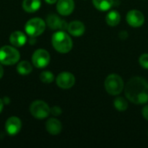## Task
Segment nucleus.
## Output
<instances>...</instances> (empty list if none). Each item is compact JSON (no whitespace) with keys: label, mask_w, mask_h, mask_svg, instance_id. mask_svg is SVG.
Returning a JSON list of instances; mask_svg holds the SVG:
<instances>
[{"label":"nucleus","mask_w":148,"mask_h":148,"mask_svg":"<svg viewBox=\"0 0 148 148\" xmlns=\"http://www.w3.org/2000/svg\"><path fill=\"white\" fill-rule=\"evenodd\" d=\"M127 22L130 26L138 28L143 25L145 22V16L141 11L138 10H131L127 14Z\"/></svg>","instance_id":"6e6552de"},{"label":"nucleus","mask_w":148,"mask_h":148,"mask_svg":"<svg viewBox=\"0 0 148 148\" xmlns=\"http://www.w3.org/2000/svg\"><path fill=\"white\" fill-rule=\"evenodd\" d=\"M50 61L49 53L42 49H39L36 50L32 56V62L35 67L38 69L45 68Z\"/></svg>","instance_id":"0eeeda50"},{"label":"nucleus","mask_w":148,"mask_h":148,"mask_svg":"<svg viewBox=\"0 0 148 148\" xmlns=\"http://www.w3.org/2000/svg\"><path fill=\"white\" fill-rule=\"evenodd\" d=\"M54 75L50 71H43L40 75V80L44 83H50L54 81Z\"/></svg>","instance_id":"412c9836"},{"label":"nucleus","mask_w":148,"mask_h":148,"mask_svg":"<svg viewBox=\"0 0 148 148\" xmlns=\"http://www.w3.org/2000/svg\"><path fill=\"white\" fill-rule=\"evenodd\" d=\"M52 45L59 53L66 54L72 49L73 42L70 36L66 32H64L63 30H60L56 32L52 36Z\"/></svg>","instance_id":"f03ea898"},{"label":"nucleus","mask_w":148,"mask_h":148,"mask_svg":"<svg viewBox=\"0 0 148 148\" xmlns=\"http://www.w3.org/2000/svg\"><path fill=\"white\" fill-rule=\"evenodd\" d=\"M41 7V0H23V8L25 11L32 13L37 11Z\"/></svg>","instance_id":"dca6fc26"},{"label":"nucleus","mask_w":148,"mask_h":148,"mask_svg":"<svg viewBox=\"0 0 148 148\" xmlns=\"http://www.w3.org/2000/svg\"><path fill=\"white\" fill-rule=\"evenodd\" d=\"M142 115H143V117L147 121H148V105H146L143 108V109H142Z\"/></svg>","instance_id":"b1692460"},{"label":"nucleus","mask_w":148,"mask_h":148,"mask_svg":"<svg viewBox=\"0 0 148 148\" xmlns=\"http://www.w3.org/2000/svg\"><path fill=\"white\" fill-rule=\"evenodd\" d=\"M121 21V15L117 10H111L106 16V22L109 26H116Z\"/></svg>","instance_id":"a211bd4d"},{"label":"nucleus","mask_w":148,"mask_h":148,"mask_svg":"<svg viewBox=\"0 0 148 148\" xmlns=\"http://www.w3.org/2000/svg\"><path fill=\"white\" fill-rule=\"evenodd\" d=\"M46 23L48 26L52 29H59V30H65L68 29V23L65 20L60 18L57 15L51 14L47 16Z\"/></svg>","instance_id":"9d476101"},{"label":"nucleus","mask_w":148,"mask_h":148,"mask_svg":"<svg viewBox=\"0 0 148 148\" xmlns=\"http://www.w3.org/2000/svg\"><path fill=\"white\" fill-rule=\"evenodd\" d=\"M62 109H61V108L60 107H58V106H55V107H53L51 109H50V113H51V114H53V115H55V116H58V115H60L61 114H62Z\"/></svg>","instance_id":"5701e85b"},{"label":"nucleus","mask_w":148,"mask_h":148,"mask_svg":"<svg viewBox=\"0 0 148 148\" xmlns=\"http://www.w3.org/2000/svg\"><path fill=\"white\" fill-rule=\"evenodd\" d=\"M20 54L11 46H3L0 49V63L4 65H13L19 61Z\"/></svg>","instance_id":"20e7f679"},{"label":"nucleus","mask_w":148,"mask_h":148,"mask_svg":"<svg viewBox=\"0 0 148 148\" xmlns=\"http://www.w3.org/2000/svg\"><path fill=\"white\" fill-rule=\"evenodd\" d=\"M67 29L72 36H81L85 32V25L81 21H73L69 23Z\"/></svg>","instance_id":"ddd939ff"},{"label":"nucleus","mask_w":148,"mask_h":148,"mask_svg":"<svg viewBox=\"0 0 148 148\" xmlns=\"http://www.w3.org/2000/svg\"><path fill=\"white\" fill-rule=\"evenodd\" d=\"M30 114L36 119H45L50 114L49 105L42 101H35L29 108Z\"/></svg>","instance_id":"423d86ee"},{"label":"nucleus","mask_w":148,"mask_h":148,"mask_svg":"<svg viewBox=\"0 0 148 148\" xmlns=\"http://www.w3.org/2000/svg\"><path fill=\"white\" fill-rule=\"evenodd\" d=\"M139 62L142 68L148 69V54L141 55L139 59Z\"/></svg>","instance_id":"4be33fe9"},{"label":"nucleus","mask_w":148,"mask_h":148,"mask_svg":"<svg viewBox=\"0 0 148 148\" xmlns=\"http://www.w3.org/2000/svg\"><path fill=\"white\" fill-rule=\"evenodd\" d=\"M22 127V122L19 118L12 116L10 117L5 123V130L9 135L17 134Z\"/></svg>","instance_id":"9b49d317"},{"label":"nucleus","mask_w":148,"mask_h":148,"mask_svg":"<svg viewBox=\"0 0 148 148\" xmlns=\"http://www.w3.org/2000/svg\"><path fill=\"white\" fill-rule=\"evenodd\" d=\"M3 69L2 65L0 64V79L3 77Z\"/></svg>","instance_id":"bb28decb"},{"label":"nucleus","mask_w":148,"mask_h":148,"mask_svg":"<svg viewBox=\"0 0 148 148\" xmlns=\"http://www.w3.org/2000/svg\"><path fill=\"white\" fill-rule=\"evenodd\" d=\"M4 102H5V103H9V98H6V97H5V98H4Z\"/></svg>","instance_id":"c85d7f7f"},{"label":"nucleus","mask_w":148,"mask_h":148,"mask_svg":"<svg viewBox=\"0 0 148 148\" xmlns=\"http://www.w3.org/2000/svg\"><path fill=\"white\" fill-rule=\"evenodd\" d=\"M10 42L13 46L22 47L26 43L27 37L23 32L17 30V31H14L13 33H11L10 36Z\"/></svg>","instance_id":"2eb2a0df"},{"label":"nucleus","mask_w":148,"mask_h":148,"mask_svg":"<svg viewBox=\"0 0 148 148\" xmlns=\"http://www.w3.org/2000/svg\"><path fill=\"white\" fill-rule=\"evenodd\" d=\"M127 36H128V34H127L126 31H122V32L120 33V37L122 38V39H125V38H127Z\"/></svg>","instance_id":"393cba45"},{"label":"nucleus","mask_w":148,"mask_h":148,"mask_svg":"<svg viewBox=\"0 0 148 148\" xmlns=\"http://www.w3.org/2000/svg\"><path fill=\"white\" fill-rule=\"evenodd\" d=\"M75 9L74 0H58L56 3V10L62 16L70 15Z\"/></svg>","instance_id":"f8f14e48"},{"label":"nucleus","mask_w":148,"mask_h":148,"mask_svg":"<svg viewBox=\"0 0 148 148\" xmlns=\"http://www.w3.org/2000/svg\"><path fill=\"white\" fill-rule=\"evenodd\" d=\"M125 95L127 100L135 104L148 102V82L141 77L131 78L125 86Z\"/></svg>","instance_id":"f257e3e1"},{"label":"nucleus","mask_w":148,"mask_h":148,"mask_svg":"<svg viewBox=\"0 0 148 148\" xmlns=\"http://www.w3.org/2000/svg\"><path fill=\"white\" fill-rule=\"evenodd\" d=\"M114 106L118 111H125L128 108V103L125 98L117 97L114 101Z\"/></svg>","instance_id":"aec40b11"},{"label":"nucleus","mask_w":148,"mask_h":148,"mask_svg":"<svg viewBox=\"0 0 148 148\" xmlns=\"http://www.w3.org/2000/svg\"><path fill=\"white\" fill-rule=\"evenodd\" d=\"M46 28L45 22L41 18H32L25 24V31L29 36H38L43 33Z\"/></svg>","instance_id":"39448f33"},{"label":"nucleus","mask_w":148,"mask_h":148,"mask_svg":"<svg viewBox=\"0 0 148 148\" xmlns=\"http://www.w3.org/2000/svg\"><path fill=\"white\" fill-rule=\"evenodd\" d=\"M75 78L73 74L69 72H62L56 77V84L59 88L68 89L75 85Z\"/></svg>","instance_id":"1a4fd4ad"},{"label":"nucleus","mask_w":148,"mask_h":148,"mask_svg":"<svg viewBox=\"0 0 148 148\" xmlns=\"http://www.w3.org/2000/svg\"><path fill=\"white\" fill-rule=\"evenodd\" d=\"M106 91L111 95H118L124 89V82L122 78L115 74L109 75L104 82Z\"/></svg>","instance_id":"7ed1b4c3"},{"label":"nucleus","mask_w":148,"mask_h":148,"mask_svg":"<svg viewBox=\"0 0 148 148\" xmlns=\"http://www.w3.org/2000/svg\"><path fill=\"white\" fill-rule=\"evenodd\" d=\"M3 101L0 99V113H1L2 110H3Z\"/></svg>","instance_id":"cd10ccee"},{"label":"nucleus","mask_w":148,"mask_h":148,"mask_svg":"<svg viewBox=\"0 0 148 148\" xmlns=\"http://www.w3.org/2000/svg\"><path fill=\"white\" fill-rule=\"evenodd\" d=\"M62 123L55 118H51L48 120L46 122V129L52 135L59 134L62 131Z\"/></svg>","instance_id":"4468645a"},{"label":"nucleus","mask_w":148,"mask_h":148,"mask_svg":"<svg viewBox=\"0 0 148 148\" xmlns=\"http://www.w3.org/2000/svg\"><path fill=\"white\" fill-rule=\"evenodd\" d=\"M16 70L20 75H29L32 71V66L29 62L23 61L18 63V65L16 67Z\"/></svg>","instance_id":"6ab92c4d"},{"label":"nucleus","mask_w":148,"mask_h":148,"mask_svg":"<svg viewBox=\"0 0 148 148\" xmlns=\"http://www.w3.org/2000/svg\"><path fill=\"white\" fill-rule=\"evenodd\" d=\"M95 7L101 11H107L114 5V0H93Z\"/></svg>","instance_id":"f3484780"},{"label":"nucleus","mask_w":148,"mask_h":148,"mask_svg":"<svg viewBox=\"0 0 148 148\" xmlns=\"http://www.w3.org/2000/svg\"><path fill=\"white\" fill-rule=\"evenodd\" d=\"M44 1L49 4H53L55 3H57V0H44Z\"/></svg>","instance_id":"a878e982"}]
</instances>
